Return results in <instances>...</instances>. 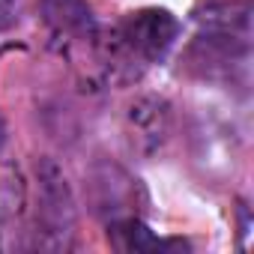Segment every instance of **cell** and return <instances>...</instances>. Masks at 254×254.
Here are the masks:
<instances>
[{
    "instance_id": "obj_1",
    "label": "cell",
    "mask_w": 254,
    "mask_h": 254,
    "mask_svg": "<svg viewBox=\"0 0 254 254\" xmlns=\"http://www.w3.org/2000/svg\"><path fill=\"white\" fill-rule=\"evenodd\" d=\"M36 189H39V218L33 230V248L66 251L72 248L75 227V197L63 168L54 159L36 162Z\"/></svg>"
},
{
    "instance_id": "obj_2",
    "label": "cell",
    "mask_w": 254,
    "mask_h": 254,
    "mask_svg": "<svg viewBox=\"0 0 254 254\" xmlns=\"http://www.w3.org/2000/svg\"><path fill=\"white\" fill-rule=\"evenodd\" d=\"M120 39L126 42L141 66L147 63H162L171 48L180 39V21L168 12V9H138L126 18L123 24H117Z\"/></svg>"
},
{
    "instance_id": "obj_3",
    "label": "cell",
    "mask_w": 254,
    "mask_h": 254,
    "mask_svg": "<svg viewBox=\"0 0 254 254\" xmlns=\"http://www.w3.org/2000/svg\"><path fill=\"white\" fill-rule=\"evenodd\" d=\"M123 129L129 138V147L138 156H156L174 129V108L165 96H138L123 117Z\"/></svg>"
},
{
    "instance_id": "obj_4",
    "label": "cell",
    "mask_w": 254,
    "mask_h": 254,
    "mask_svg": "<svg viewBox=\"0 0 254 254\" xmlns=\"http://www.w3.org/2000/svg\"><path fill=\"white\" fill-rule=\"evenodd\" d=\"M90 191H93V209L111 218L135 215L129 212L135 197H138V180H132L123 168L117 165H99L90 174Z\"/></svg>"
},
{
    "instance_id": "obj_5",
    "label": "cell",
    "mask_w": 254,
    "mask_h": 254,
    "mask_svg": "<svg viewBox=\"0 0 254 254\" xmlns=\"http://www.w3.org/2000/svg\"><path fill=\"white\" fill-rule=\"evenodd\" d=\"M42 15L57 36L90 39L96 33L93 12L84 0H42Z\"/></svg>"
},
{
    "instance_id": "obj_6",
    "label": "cell",
    "mask_w": 254,
    "mask_h": 254,
    "mask_svg": "<svg viewBox=\"0 0 254 254\" xmlns=\"http://www.w3.org/2000/svg\"><path fill=\"white\" fill-rule=\"evenodd\" d=\"M108 239L114 248L120 251H129V254H138V251H156V248H165V242L138 218V215H123V218H111L108 221Z\"/></svg>"
},
{
    "instance_id": "obj_7",
    "label": "cell",
    "mask_w": 254,
    "mask_h": 254,
    "mask_svg": "<svg viewBox=\"0 0 254 254\" xmlns=\"http://www.w3.org/2000/svg\"><path fill=\"white\" fill-rule=\"evenodd\" d=\"M27 206V180L21 168L9 159H0V224L15 221Z\"/></svg>"
},
{
    "instance_id": "obj_8",
    "label": "cell",
    "mask_w": 254,
    "mask_h": 254,
    "mask_svg": "<svg viewBox=\"0 0 254 254\" xmlns=\"http://www.w3.org/2000/svg\"><path fill=\"white\" fill-rule=\"evenodd\" d=\"M206 30L215 33H233V36H245L248 33V6H236V3H206L203 15H194Z\"/></svg>"
},
{
    "instance_id": "obj_9",
    "label": "cell",
    "mask_w": 254,
    "mask_h": 254,
    "mask_svg": "<svg viewBox=\"0 0 254 254\" xmlns=\"http://www.w3.org/2000/svg\"><path fill=\"white\" fill-rule=\"evenodd\" d=\"M15 21V0H0V30H6Z\"/></svg>"
}]
</instances>
